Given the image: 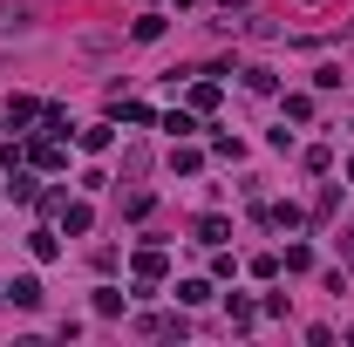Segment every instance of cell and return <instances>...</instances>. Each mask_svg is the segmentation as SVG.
Listing matches in <instances>:
<instances>
[{"instance_id":"obj_14","label":"cell","mask_w":354,"mask_h":347,"mask_svg":"<svg viewBox=\"0 0 354 347\" xmlns=\"http://www.w3.org/2000/svg\"><path fill=\"white\" fill-rule=\"evenodd\" d=\"M177 7H191V0H177Z\"/></svg>"},{"instance_id":"obj_10","label":"cell","mask_w":354,"mask_h":347,"mask_svg":"<svg viewBox=\"0 0 354 347\" xmlns=\"http://www.w3.org/2000/svg\"><path fill=\"white\" fill-rule=\"evenodd\" d=\"M28 245H35V259H55V252H62V238H55V232H35Z\"/></svg>"},{"instance_id":"obj_8","label":"cell","mask_w":354,"mask_h":347,"mask_svg":"<svg viewBox=\"0 0 354 347\" xmlns=\"http://www.w3.org/2000/svg\"><path fill=\"white\" fill-rule=\"evenodd\" d=\"M177 300H184V306H198V300H212V286H205V279H184V286H177Z\"/></svg>"},{"instance_id":"obj_3","label":"cell","mask_w":354,"mask_h":347,"mask_svg":"<svg viewBox=\"0 0 354 347\" xmlns=\"http://www.w3.org/2000/svg\"><path fill=\"white\" fill-rule=\"evenodd\" d=\"M7 300H14V306H41V279H14Z\"/></svg>"},{"instance_id":"obj_12","label":"cell","mask_w":354,"mask_h":347,"mask_svg":"<svg viewBox=\"0 0 354 347\" xmlns=\"http://www.w3.org/2000/svg\"><path fill=\"white\" fill-rule=\"evenodd\" d=\"M218 7H225V14H239V7H245V0H218Z\"/></svg>"},{"instance_id":"obj_2","label":"cell","mask_w":354,"mask_h":347,"mask_svg":"<svg viewBox=\"0 0 354 347\" xmlns=\"http://www.w3.org/2000/svg\"><path fill=\"white\" fill-rule=\"evenodd\" d=\"M164 272H171V259H164L157 245H143V252H136V279H164Z\"/></svg>"},{"instance_id":"obj_1","label":"cell","mask_w":354,"mask_h":347,"mask_svg":"<svg viewBox=\"0 0 354 347\" xmlns=\"http://www.w3.org/2000/svg\"><path fill=\"white\" fill-rule=\"evenodd\" d=\"M28 157H35L41 171H62V164H68V150H62V136H41V143H28Z\"/></svg>"},{"instance_id":"obj_15","label":"cell","mask_w":354,"mask_h":347,"mask_svg":"<svg viewBox=\"0 0 354 347\" xmlns=\"http://www.w3.org/2000/svg\"><path fill=\"white\" fill-rule=\"evenodd\" d=\"M348 177H354V164H348Z\"/></svg>"},{"instance_id":"obj_4","label":"cell","mask_w":354,"mask_h":347,"mask_svg":"<svg viewBox=\"0 0 354 347\" xmlns=\"http://www.w3.org/2000/svg\"><path fill=\"white\" fill-rule=\"evenodd\" d=\"M88 225H95V212H88V205H68V212H62V232H75V238H82Z\"/></svg>"},{"instance_id":"obj_7","label":"cell","mask_w":354,"mask_h":347,"mask_svg":"<svg viewBox=\"0 0 354 347\" xmlns=\"http://www.w3.org/2000/svg\"><path fill=\"white\" fill-rule=\"evenodd\" d=\"M7 116H14V123H35V116H41V102H28V95H14V102H7Z\"/></svg>"},{"instance_id":"obj_13","label":"cell","mask_w":354,"mask_h":347,"mask_svg":"<svg viewBox=\"0 0 354 347\" xmlns=\"http://www.w3.org/2000/svg\"><path fill=\"white\" fill-rule=\"evenodd\" d=\"M341 252H348V259H354V232H348V238H341Z\"/></svg>"},{"instance_id":"obj_5","label":"cell","mask_w":354,"mask_h":347,"mask_svg":"<svg viewBox=\"0 0 354 347\" xmlns=\"http://www.w3.org/2000/svg\"><path fill=\"white\" fill-rule=\"evenodd\" d=\"M95 313L116 320V313H123V293H116V286H95Z\"/></svg>"},{"instance_id":"obj_6","label":"cell","mask_w":354,"mask_h":347,"mask_svg":"<svg viewBox=\"0 0 354 347\" xmlns=\"http://www.w3.org/2000/svg\"><path fill=\"white\" fill-rule=\"evenodd\" d=\"M191 109H218V82H191Z\"/></svg>"},{"instance_id":"obj_9","label":"cell","mask_w":354,"mask_h":347,"mask_svg":"<svg viewBox=\"0 0 354 347\" xmlns=\"http://www.w3.org/2000/svg\"><path fill=\"white\" fill-rule=\"evenodd\" d=\"M225 238V218H198V245H218Z\"/></svg>"},{"instance_id":"obj_11","label":"cell","mask_w":354,"mask_h":347,"mask_svg":"<svg viewBox=\"0 0 354 347\" xmlns=\"http://www.w3.org/2000/svg\"><path fill=\"white\" fill-rule=\"evenodd\" d=\"M279 265H286V272H307L313 252H307V245H286V259H279Z\"/></svg>"}]
</instances>
